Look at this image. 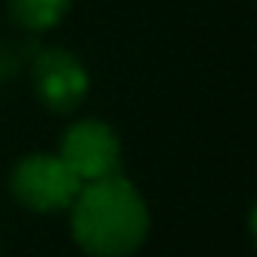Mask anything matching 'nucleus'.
<instances>
[{"mask_svg":"<svg viewBox=\"0 0 257 257\" xmlns=\"http://www.w3.org/2000/svg\"><path fill=\"white\" fill-rule=\"evenodd\" d=\"M85 182L64 164L61 155H28L16 164L10 176L13 197L31 212H61L70 209Z\"/></svg>","mask_w":257,"mask_h":257,"instance_id":"nucleus-2","label":"nucleus"},{"mask_svg":"<svg viewBox=\"0 0 257 257\" xmlns=\"http://www.w3.org/2000/svg\"><path fill=\"white\" fill-rule=\"evenodd\" d=\"M61 158L82 182H94L121 170V143L106 121L85 118L61 137Z\"/></svg>","mask_w":257,"mask_h":257,"instance_id":"nucleus-3","label":"nucleus"},{"mask_svg":"<svg viewBox=\"0 0 257 257\" xmlns=\"http://www.w3.org/2000/svg\"><path fill=\"white\" fill-rule=\"evenodd\" d=\"M31 76L40 103L52 112H73L88 94V70L67 49H43Z\"/></svg>","mask_w":257,"mask_h":257,"instance_id":"nucleus-4","label":"nucleus"},{"mask_svg":"<svg viewBox=\"0 0 257 257\" xmlns=\"http://www.w3.org/2000/svg\"><path fill=\"white\" fill-rule=\"evenodd\" d=\"M70 10V0H10V16L16 25L28 31H49L55 28L64 13Z\"/></svg>","mask_w":257,"mask_h":257,"instance_id":"nucleus-5","label":"nucleus"},{"mask_svg":"<svg viewBox=\"0 0 257 257\" xmlns=\"http://www.w3.org/2000/svg\"><path fill=\"white\" fill-rule=\"evenodd\" d=\"M149 236V209L121 173L85 182L73 200V239L91 257H127Z\"/></svg>","mask_w":257,"mask_h":257,"instance_id":"nucleus-1","label":"nucleus"}]
</instances>
